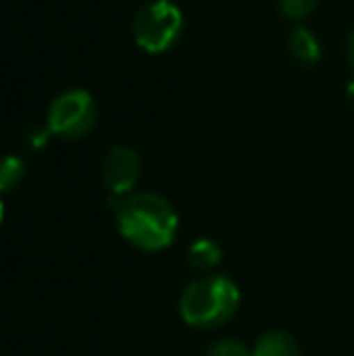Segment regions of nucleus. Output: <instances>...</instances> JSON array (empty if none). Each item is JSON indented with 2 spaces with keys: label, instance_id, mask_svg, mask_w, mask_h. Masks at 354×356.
Returning a JSON list of instances; mask_svg holds the SVG:
<instances>
[{
  "label": "nucleus",
  "instance_id": "1",
  "mask_svg": "<svg viewBox=\"0 0 354 356\" xmlns=\"http://www.w3.org/2000/svg\"><path fill=\"white\" fill-rule=\"evenodd\" d=\"M117 225L134 248L158 252L175 238L177 211L161 194L134 192L117 202Z\"/></svg>",
  "mask_w": 354,
  "mask_h": 356
},
{
  "label": "nucleus",
  "instance_id": "2",
  "mask_svg": "<svg viewBox=\"0 0 354 356\" xmlns=\"http://www.w3.org/2000/svg\"><path fill=\"white\" fill-rule=\"evenodd\" d=\"M241 308V291L226 277L197 279L182 291L179 315L192 327H221Z\"/></svg>",
  "mask_w": 354,
  "mask_h": 356
},
{
  "label": "nucleus",
  "instance_id": "3",
  "mask_svg": "<svg viewBox=\"0 0 354 356\" xmlns=\"http://www.w3.org/2000/svg\"><path fill=\"white\" fill-rule=\"evenodd\" d=\"M134 42L148 54H163L184 29L182 10L172 0H151L134 17Z\"/></svg>",
  "mask_w": 354,
  "mask_h": 356
},
{
  "label": "nucleus",
  "instance_id": "4",
  "mask_svg": "<svg viewBox=\"0 0 354 356\" xmlns=\"http://www.w3.org/2000/svg\"><path fill=\"white\" fill-rule=\"evenodd\" d=\"M97 122V104L86 90H66L51 102L47 129L61 138H83Z\"/></svg>",
  "mask_w": 354,
  "mask_h": 356
},
{
  "label": "nucleus",
  "instance_id": "5",
  "mask_svg": "<svg viewBox=\"0 0 354 356\" xmlns=\"http://www.w3.org/2000/svg\"><path fill=\"white\" fill-rule=\"evenodd\" d=\"M99 175H102L104 187L109 189L112 197H129V194H134V187L141 177V155L131 145H114L102 158Z\"/></svg>",
  "mask_w": 354,
  "mask_h": 356
},
{
  "label": "nucleus",
  "instance_id": "6",
  "mask_svg": "<svg viewBox=\"0 0 354 356\" xmlns=\"http://www.w3.org/2000/svg\"><path fill=\"white\" fill-rule=\"evenodd\" d=\"M287 47H289L291 58L296 63H301V66H316V63L321 61V56H323L321 42H318L316 34H313L311 29H306V27L291 29Z\"/></svg>",
  "mask_w": 354,
  "mask_h": 356
},
{
  "label": "nucleus",
  "instance_id": "7",
  "mask_svg": "<svg viewBox=\"0 0 354 356\" xmlns=\"http://www.w3.org/2000/svg\"><path fill=\"white\" fill-rule=\"evenodd\" d=\"M252 356H301L296 339L287 332H267L257 339Z\"/></svg>",
  "mask_w": 354,
  "mask_h": 356
},
{
  "label": "nucleus",
  "instance_id": "8",
  "mask_svg": "<svg viewBox=\"0 0 354 356\" xmlns=\"http://www.w3.org/2000/svg\"><path fill=\"white\" fill-rule=\"evenodd\" d=\"M189 262L194 264L197 269H214L218 262H221V248H218L214 240H197V243L189 248Z\"/></svg>",
  "mask_w": 354,
  "mask_h": 356
},
{
  "label": "nucleus",
  "instance_id": "9",
  "mask_svg": "<svg viewBox=\"0 0 354 356\" xmlns=\"http://www.w3.org/2000/svg\"><path fill=\"white\" fill-rule=\"evenodd\" d=\"M318 0H279V10L287 19H293V22H301L308 15L316 10Z\"/></svg>",
  "mask_w": 354,
  "mask_h": 356
},
{
  "label": "nucleus",
  "instance_id": "10",
  "mask_svg": "<svg viewBox=\"0 0 354 356\" xmlns=\"http://www.w3.org/2000/svg\"><path fill=\"white\" fill-rule=\"evenodd\" d=\"M24 175V165L19 158H15V155H10V158H5L3 163V170H0V187H3V192H10V189L15 187V184H19V179H22Z\"/></svg>",
  "mask_w": 354,
  "mask_h": 356
},
{
  "label": "nucleus",
  "instance_id": "11",
  "mask_svg": "<svg viewBox=\"0 0 354 356\" xmlns=\"http://www.w3.org/2000/svg\"><path fill=\"white\" fill-rule=\"evenodd\" d=\"M207 356H252V354L248 352L246 344L236 342V339H221L214 347H209Z\"/></svg>",
  "mask_w": 354,
  "mask_h": 356
},
{
  "label": "nucleus",
  "instance_id": "12",
  "mask_svg": "<svg viewBox=\"0 0 354 356\" xmlns=\"http://www.w3.org/2000/svg\"><path fill=\"white\" fill-rule=\"evenodd\" d=\"M49 134H51V131H49V129H32V131H29V138H27L29 148H32V150L44 148V145H47Z\"/></svg>",
  "mask_w": 354,
  "mask_h": 356
},
{
  "label": "nucleus",
  "instance_id": "13",
  "mask_svg": "<svg viewBox=\"0 0 354 356\" xmlns=\"http://www.w3.org/2000/svg\"><path fill=\"white\" fill-rule=\"evenodd\" d=\"M347 58H350V66L354 71V32L350 34V42H347Z\"/></svg>",
  "mask_w": 354,
  "mask_h": 356
}]
</instances>
